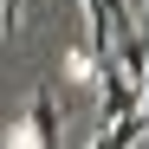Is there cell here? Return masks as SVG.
I'll return each instance as SVG.
<instances>
[{
    "label": "cell",
    "mask_w": 149,
    "mask_h": 149,
    "mask_svg": "<svg viewBox=\"0 0 149 149\" xmlns=\"http://www.w3.org/2000/svg\"><path fill=\"white\" fill-rule=\"evenodd\" d=\"M7 149H58V104H52V91H33L26 117L7 130Z\"/></svg>",
    "instance_id": "obj_1"
},
{
    "label": "cell",
    "mask_w": 149,
    "mask_h": 149,
    "mask_svg": "<svg viewBox=\"0 0 149 149\" xmlns=\"http://www.w3.org/2000/svg\"><path fill=\"white\" fill-rule=\"evenodd\" d=\"M65 78L97 84V58H91V45H71V52H65Z\"/></svg>",
    "instance_id": "obj_2"
},
{
    "label": "cell",
    "mask_w": 149,
    "mask_h": 149,
    "mask_svg": "<svg viewBox=\"0 0 149 149\" xmlns=\"http://www.w3.org/2000/svg\"><path fill=\"white\" fill-rule=\"evenodd\" d=\"M0 33H7V39L19 33V0H0Z\"/></svg>",
    "instance_id": "obj_3"
},
{
    "label": "cell",
    "mask_w": 149,
    "mask_h": 149,
    "mask_svg": "<svg viewBox=\"0 0 149 149\" xmlns=\"http://www.w3.org/2000/svg\"><path fill=\"white\" fill-rule=\"evenodd\" d=\"M136 33H143V45H149V0H143V19H136Z\"/></svg>",
    "instance_id": "obj_4"
}]
</instances>
